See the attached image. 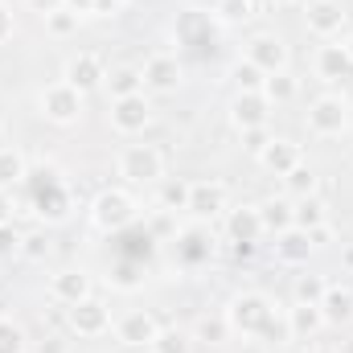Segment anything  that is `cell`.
Here are the masks:
<instances>
[{
  "label": "cell",
  "mask_w": 353,
  "mask_h": 353,
  "mask_svg": "<svg viewBox=\"0 0 353 353\" xmlns=\"http://www.w3.org/2000/svg\"><path fill=\"white\" fill-rule=\"evenodd\" d=\"M165 173V161L152 144H132L119 152V176L132 181V185H144V181H157Z\"/></svg>",
  "instance_id": "6da1fadb"
},
{
  "label": "cell",
  "mask_w": 353,
  "mask_h": 353,
  "mask_svg": "<svg viewBox=\"0 0 353 353\" xmlns=\"http://www.w3.org/2000/svg\"><path fill=\"white\" fill-rule=\"evenodd\" d=\"M41 111L54 119V123H74L79 111H83V94L70 87V83H58L41 94Z\"/></svg>",
  "instance_id": "7a4b0ae2"
},
{
  "label": "cell",
  "mask_w": 353,
  "mask_h": 353,
  "mask_svg": "<svg viewBox=\"0 0 353 353\" xmlns=\"http://www.w3.org/2000/svg\"><path fill=\"white\" fill-rule=\"evenodd\" d=\"M308 123H312L316 136H337L345 128V99H337V94L316 99L312 111H308Z\"/></svg>",
  "instance_id": "3957f363"
},
{
  "label": "cell",
  "mask_w": 353,
  "mask_h": 353,
  "mask_svg": "<svg viewBox=\"0 0 353 353\" xmlns=\"http://www.w3.org/2000/svg\"><path fill=\"white\" fill-rule=\"evenodd\" d=\"M94 218H99V226H111V230H119V226H128L132 218H136V201L128 197V193H103L99 201H94Z\"/></svg>",
  "instance_id": "277c9868"
},
{
  "label": "cell",
  "mask_w": 353,
  "mask_h": 353,
  "mask_svg": "<svg viewBox=\"0 0 353 353\" xmlns=\"http://www.w3.org/2000/svg\"><path fill=\"white\" fill-rule=\"evenodd\" d=\"M111 123H115L123 136H132V132H144V123H148V99H144V94H128V99H115Z\"/></svg>",
  "instance_id": "5b68a950"
},
{
  "label": "cell",
  "mask_w": 353,
  "mask_h": 353,
  "mask_svg": "<svg viewBox=\"0 0 353 353\" xmlns=\"http://www.w3.org/2000/svg\"><path fill=\"white\" fill-rule=\"evenodd\" d=\"M267 316H271V308H267L263 296H239L234 304H230V325H239V329H247V333H259L267 325Z\"/></svg>",
  "instance_id": "8992f818"
},
{
  "label": "cell",
  "mask_w": 353,
  "mask_h": 353,
  "mask_svg": "<svg viewBox=\"0 0 353 353\" xmlns=\"http://www.w3.org/2000/svg\"><path fill=\"white\" fill-rule=\"evenodd\" d=\"M70 325L83 333V337H99V333H107L111 329V321H107V308L99 304V300H79V304H70Z\"/></svg>",
  "instance_id": "52a82bcc"
},
{
  "label": "cell",
  "mask_w": 353,
  "mask_h": 353,
  "mask_svg": "<svg viewBox=\"0 0 353 353\" xmlns=\"http://www.w3.org/2000/svg\"><path fill=\"white\" fill-rule=\"evenodd\" d=\"M115 337H119L123 345H152V341L161 337V329H157V321H152V316L132 312V316H123V321L115 325Z\"/></svg>",
  "instance_id": "ba28073f"
},
{
  "label": "cell",
  "mask_w": 353,
  "mask_h": 353,
  "mask_svg": "<svg viewBox=\"0 0 353 353\" xmlns=\"http://www.w3.org/2000/svg\"><path fill=\"white\" fill-rule=\"evenodd\" d=\"M140 74H144V83L152 90H173L181 83V66H176V58H169V54H152Z\"/></svg>",
  "instance_id": "9c48e42d"
},
{
  "label": "cell",
  "mask_w": 353,
  "mask_h": 353,
  "mask_svg": "<svg viewBox=\"0 0 353 353\" xmlns=\"http://www.w3.org/2000/svg\"><path fill=\"white\" fill-rule=\"evenodd\" d=\"M341 25H345V12H341L333 0H312V4H308V29H312V33L333 37V33H341Z\"/></svg>",
  "instance_id": "30bf717a"
},
{
  "label": "cell",
  "mask_w": 353,
  "mask_h": 353,
  "mask_svg": "<svg viewBox=\"0 0 353 353\" xmlns=\"http://www.w3.org/2000/svg\"><path fill=\"white\" fill-rule=\"evenodd\" d=\"M189 210H193L197 218H214V214H222V210H226V193H222V185H210V181L189 185Z\"/></svg>",
  "instance_id": "8fae6325"
},
{
  "label": "cell",
  "mask_w": 353,
  "mask_h": 353,
  "mask_svg": "<svg viewBox=\"0 0 353 353\" xmlns=\"http://www.w3.org/2000/svg\"><path fill=\"white\" fill-rule=\"evenodd\" d=\"M263 119H267V94L263 90H243L234 99V123L247 128V132H255Z\"/></svg>",
  "instance_id": "7c38bea8"
},
{
  "label": "cell",
  "mask_w": 353,
  "mask_h": 353,
  "mask_svg": "<svg viewBox=\"0 0 353 353\" xmlns=\"http://www.w3.org/2000/svg\"><path fill=\"white\" fill-rule=\"evenodd\" d=\"M251 62H255L263 74H279L283 62H288V50H283L279 37H255V41H251Z\"/></svg>",
  "instance_id": "4fadbf2b"
},
{
  "label": "cell",
  "mask_w": 353,
  "mask_h": 353,
  "mask_svg": "<svg viewBox=\"0 0 353 353\" xmlns=\"http://www.w3.org/2000/svg\"><path fill=\"white\" fill-rule=\"evenodd\" d=\"M103 79H107V70H103V62H99V58H90V54L74 58V62L66 66V83L79 90V94H83V90H90V87H99Z\"/></svg>",
  "instance_id": "5bb4252c"
},
{
  "label": "cell",
  "mask_w": 353,
  "mask_h": 353,
  "mask_svg": "<svg viewBox=\"0 0 353 353\" xmlns=\"http://www.w3.org/2000/svg\"><path fill=\"white\" fill-rule=\"evenodd\" d=\"M259 157H263L267 169H275V173H283V176L300 165V148H296L292 140H267V148Z\"/></svg>",
  "instance_id": "9a60e30c"
},
{
  "label": "cell",
  "mask_w": 353,
  "mask_h": 353,
  "mask_svg": "<svg viewBox=\"0 0 353 353\" xmlns=\"http://www.w3.org/2000/svg\"><path fill=\"white\" fill-rule=\"evenodd\" d=\"M50 292H54V296H58L62 304H79V300H87L90 279L83 275V271H62V275H54Z\"/></svg>",
  "instance_id": "2e32d148"
},
{
  "label": "cell",
  "mask_w": 353,
  "mask_h": 353,
  "mask_svg": "<svg viewBox=\"0 0 353 353\" xmlns=\"http://www.w3.org/2000/svg\"><path fill=\"white\" fill-rule=\"evenodd\" d=\"M316 70H321V79H329V83H337V79H345L353 70L350 54H345V46H325L321 54H316Z\"/></svg>",
  "instance_id": "e0dca14e"
},
{
  "label": "cell",
  "mask_w": 353,
  "mask_h": 353,
  "mask_svg": "<svg viewBox=\"0 0 353 353\" xmlns=\"http://www.w3.org/2000/svg\"><path fill=\"white\" fill-rule=\"evenodd\" d=\"M321 312H325V321H333V325H345V321H353V292L325 288V296H321Z\"/></svg>",
  "instance_id": "ac0fdd59"
},
{
  "label": "cell",
  "mask_w": 353,
  "mask_h": 353,
  "mask_svg": "<svg viewBox=\"0 0 353 353\" xmlns=\"http://www.w3.org/2000/svg\"><path fill=\"white\" fill-rule=\"evenodd\" d=\"M107 87H111L115 99H128V94H140L144 74H140L136 66H119V70H111V74H107Z\"/></svg>",
  "instance_id": "d6986e66"
},
{
  "label": "cell",
  "mask_w": 353,
  "mask_h": 353,
  "mask_svg": "<svg viewBox=\"0 0 353 353\" xmlns=\"http://www.w3.org/2000/svg\"><path fill=\"white\" fill-rule=\"evenodd\" d=\"M259 222H263V230H288L296 222V210L288 201H267L259 210Z\"/></svg>",
  "instance_id": "ffe728a7"
},
{
  "label": "cell",
  "mask_w": 353,
  "mask_h": 353,
  "mask_svg": "<svg viewBox=\"0 0 353 353\" xmlns=\"http://www.w3.org/2000/svg\"><path fill=\"white\" fill-rule=\"evenodd\" d=\"M21 176H25V157L17 148H0V189L17 185Z\"/></svg>",
  "instance_id": "44dd1931"
},
{
  "label": "cell",
  "mask_w": 353,
  "mask_h": 353,
  "mask_svg": "<svg viewBox=\"0 0 353 353\" xmlns=\"http://www.w3.org/2000/svg\"><path fill=\"white\" fill-rule=\"evenodd\" d=\"M263 230V222H259V214L255 210H247V214H234L230 218V234L239 239V243H255V234Z\"/></svg>",
  "instance_id": "7402d4cb"
},
{
  "label": "cell",
  "mask_w": 353,
  "mask_h": 353,
  "mask_svg": "<svg viewBox=\"0 0 353 353\" xmlns=\"http://www.w3.org/2000/svg\"><path fill=\"white\" fill-rule=\"evenodd\" d=\"M321 321H325L321 304H300V308H292V329H296V333H316Z\"/></svg>",
  "instance_id": "603a6c76"
},
{
  "label": "cell",
  "mask_w": 353,
  "mask_h": 353,
  "mask_svg": "<svg viewBox=\"0 0 353 353\" xmlns=\"http://www.w3.org/2000/svg\"><path fill=\"white\" fill-rule=\"evenodd\" d=\"M296 226H304V230L325 226V205H321V201H300V210H296Z\"/></svg>",
  "instance_id": "cb8c5ba5"
},
{
  "label": "cell",
  "mask_w": 353,
  "mask_h": 353,
  "mask_svg": "<svg viewBox=\"0 0 353 353\" xmlns=\"http://www.w3.org/2000/svg\"><path fill=\"white\" fill-rule=\"evenodd\" d=\"M46 25H50V33L66 37V33L79 25V12H70V8H54V12H46Z\"/></svg>",
  "instance_id": "d4e9b609"
},
{
  "label": "cell",
  "mask_w": 353,
  "mask_h": 353,
  "mask_svg": "<svg viewBox=\"0 0 353 353\" xmlns=\"http://www.w3.org/2000/svg\"><path fill=\"white\" fill-rule=\"evenodd\" d=\"M263 94H267V99H292V94H296V79L279 70L275 79H267V83H263Z\"/></svg>",
  "instance_id": "484cf974"
},
{
  "label": "cell",
  "mask_w": 353,
  "mask_h": 353,
  "mask_svg": "<svg viewBox=\"0 0 353 353\" xmlns=\"http://www.w3.org/2000/svg\"><path fill=\"white\" fill-rule=\"evenodd\" d=\"M288 189H292V193H312V189H316V173L304 169V165H296V169L288 173Z\"/></svg>",
  "instance_id": "4316f807"
},
{
  "label": "cell",
  "mask_w": 353,
  "mask_h": 353,
  "mask_svg": "<svg viewBox=\"0 0 353 353\" xmlns=\"http://www.w3.org/2000/svg\"><path fill=\"white\" fill-rule=\"evenodd\" d=\"M152 345H157V353H193V345H189L185 333H161Z\"/></svg>",
  "instance_id": "83f0119b"
},
{
  "label": "cell",
  "mask_w": 353,
  "mask_h": 353,
  "mask_svg": "<svg viewBox=\"0 0 353 353\" xmlns=\"http://www.w3.org/2000/svg\"><path fill=\"white\" fill-rule=\"evenodd\" d=\"M234 79H239V87L243 90H263V70H259V66H255V62H247V66H239V70H234Z\"/></svg>",
  "instance_id": "f1b7e54d"
},
{
  "label": "cell",
  "mask_w": 353,
  "mask_h": 353,
  "mask_svg": "<svg viewBox=\"0 0 353 353\" xmlns=\"http://www.w3.org/2000/svg\"><path fill=\"white\" fill-rule=\"evenodd\" d=\"M0 353H25V337H21V329H12L8 321H0Z\"/></svg>",
  "instance_id": "f546056e"
},
{
  "label": "cell",
  "mask_w": 353,
  "mask_h": 353,
  "mask_svg": "<svg viewBox=\"0 0 353 353\" xmlns=\"http://www.w3.org/2000/svg\"><path fill=\"white\" fill-rule=\"evenodd\" d=\"M218 12L226 21H243V17H251V0H218Z\"/></svg>",
  "instance_id": "4dcf8cb0"
},
{
  "label": "cell",
  "mask_w": 353,
  "mask_h": 353,
  "mask_svg": "<svg viewBox=\"0 0 353 353\" xmlns=\"http://www.w3.org/2000/svg\"><path fill=\"white\" fill-rule=\"evenodd\" d=\"M308 247H312V243H308V234H288L279 251H283L288 259H300V255H308Z\"/></svg>",
  "instance_id": "1f68e13d"
},
{
  "label": "cell",
  "mask_w": 353,
  "mask_h": 353,
  "mask_svg": "<svg viewBox=\"0 0 353 353\" xmlns=\"http://www.w3.org/2000/svg\"><path fill=\"white\" fill-rule=\"evenodd\" d=\"M21 230H12L8 222H0V255H12V251H21Z\"/></svg>",
  "instance_id": "d6a6232c"
},
{
  "label": "cell",
  "mask_w": 353,
  "mask_h": 353,
  "mask_svg": "<svg viewBox=\"0 0 353 353\" xmlns=\"http://www.w3.org/2000/svg\"><path fill=\"white\" fill-rule=\"evenodd\" d=\"M165 205H185L189 210V185H165Z\"/></svg>",
  "instance_id": "836d02e7"
},
{
  "label": "cell",
  "mask_w": 353,
  "mask_h": 353,
  "mask_svg": "<svg viewBox=\"0 0 353 353\" xmlns=\"http://www.w3.org/2000/svg\"><path fill=\"white\" fill-rule=\"evenodd\" d=\"M201 337H205V341H222V337H226V325H222V321H205V325H201Z\"/></svg>",
  "instance_id": "e575fe53"
},
{
  "label": "cell",
  "mask_w": 353,
  "mask_h": 353,
  "mask_svg": "<svg viewBox=\"0 0 353 353\" xmlns=\"http://www.w3.org/2000/svg\"><path fill=\"white\" fill-rule=\"evenodd\" d=\"M308 296H312V300H321V296H325V288H321L316 279H300V300H308Z\"/></svg>",
  "instance_id": "d590c367"
},
{
  "label": "cell",
  "mask_w": 353,
  "mask_h": 353,
  "mask_svg": "<svg viewBox=\"0 0 353 353\" xmlns=\"http://www.w3.org/2000/svg\"><path fill=\"white\" fill-rule=\"evenodd\" d=\"M8 33H12V12H8V8L0 4V41H4Z\"/></svg>",
  "instance_id": "8d00e7d4"
},
{
  "label": "cell",
  "mask_w": 353,
  "mask_h": 353,
  "mask_svg": "<svg viewBox=\"0 0 353 353\" xmlns=\"http://www.w3.org/2000/svg\"><path fill=\"white\" fill-rule=\"evenodd\" d=\"M41 353H66V345H62V341H58V337H50V341H46V345H41Z\"/></svg>",
  "instance_id": "74e56055"
},
{
  "label": "cell",
  "mask_w": 353,
  "mask_h": 353,
  "mask_svg": "<svg viewBox=\"0 0 353 353\" xmlns=\"http://www.w3.org/2000/svg\"><path fill=\"white\" fill-rule=\"evenodd\" d=\"M0 222H8V197H4V189H0Z\"/></svg>",
  "instance_id": "f35d334b"
},
{
  "label": "cell",
  "mask_w": 353,
  "mask_h": 353,
  "mask_svg": "<svg viewBox=\"0 0 353 353\" xmlns=\"http://www.w3.org/2000/svg\"><path fill=\"white\" fill-rule=\"evenodd\" d=\"M345 54H350V62H353V41H350V46H345Z\"/></svg>",
  "instance_id": "ab89813d"
},
{
  "label": "cell",
  "mask_w": 353,
  "mask_h": 353,
  "mask_svg": "<svg viewBox=\"0 0 353 353\" xmlns=\"http://www.w3.org/2000/svg\"><path fill=\"white\" fill-rule=\"evenodd\" d=\"M0 321H4V300H0Z\"/></svg>",
  "instance_id": "60d3db41"
},
{
  "label": "cell",
  "mask_w": 353,
  "mask_h": 353,
  "mask_svg": "<svg viewBox=\"0 0 353 353\" xmlns=\"http://www.w3.org/2000/svg\"><path fill=\"white\" fill-rule=\"evenodd\" d=\"M279 4H300V0H279Z\"/></svg>",
  "instance_id": "b9f144b4"
}]
</instances>
